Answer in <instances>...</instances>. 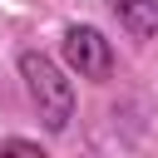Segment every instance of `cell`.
<instances>
[{
  "instance_id": "7a4b0ae2",
  "label": "cell",
  "mask_w": 158,
  "mask_h": 158,
  "mask_svg": "<svg viewBox=\"0 0 158 158\" xmlns=\"http://www.w3.org/2000/svg\"><path fill=\"white\" fill-rule=\"evenodd\" d=\"M59 49H64V64L79 79H109L114 74V44L94 25H69L64 40H59Z\"/></svg>"
},
{
  "instance_id": "277c9868",
  "label": "cell",
  "mask_w": 158,
  "mask_h": 158,
  "mask_svg": "<svg viewBox=\"0 0 158 158\" xmlns=\"http://www.w3.org/2000/svg\"><path fill=\"white\" fill-rule=\"evenodd\" d=\"M0 153H30V158H44V148H40L35 138H5Z\"/></svg>"
},
{
  "instance_id": "6da1fadb",
  "label": "cell",
  "mask_w": 158,
  "mask_h": 158,
  "mask_svg": "<svg viewBox=\"0 0 158 158\" xmlns=\"http://www.w3.org/2000/svg\"><path fill=\"white\" fill-rule=\"evenodd\" d=\"M20 79H25V94H30L35 114H40V123H44L49 133H64L69 118H74V84L64 79V69H59L49 54L25 49V54H20Z\"/></svg>"
},
{
  "instance_id": "3957f363",
  "label": "cell",
  "mask_w": 158,
  "mask_h": 158,
  "mask_svg": "<svg viewBox=\"0 0 158 158\" xmlns=\"http://www.w3.org/2000/svg\"><path fill=\"white\" fill-rule=\"evenodd\" d=\"M109 10L133 40H158V0H109Z\"/></svg>"
}]
</instances>
